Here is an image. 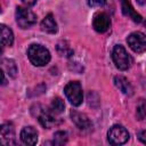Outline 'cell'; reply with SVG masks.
Wrapping results in <instances>:
<instances>
[{
  "label": "cell",
  "mask_w": 146,
  "mask_h": 146,
  "mask_svg": "<svg viewBox=\"0 0 146 146\" xmlns=\"http://www.w3.org/2000/svg\"><path fill=\"white\" fill-rule=\"evenodd\" d=\"M27 57L34 66H44L50 60V52L46 47L33 43L27 48Z\"/></svg>",
  "instance_id": "obj_1"
},
{
  "label": "cell",
  "mask_w": 146,
  "mask_h": 146,
  "mask_svg": "<svg viewBox=\"0 0 146 146\" xmlns=\"http://www.w3.org/2000/svg\"><path fill=\"white\" fill-rule=\"evenodd\" d=\"M112 58H113L115 66L121 71L128 70L131 65V57L125 50V48L121 44L114 46L112 50Z\"/></svg>",
  "instance_id": "obj_2"
},
{
  "label": "cell",
  "mask_w": 146,
  "mask_h": 146,
  "mask_svg": "<svg viewBox=\"0 0 146 146\" xmlns=\"http://www.w3.org/2000/svg\"><path fill=\"white\" fill-rule=\"evenodd\" d=\"M64 94L67 98V100L73 106H79L82 104L83 100V91L80 82L78 81H71L68 82L64 88Z\"/></svg>",
  "instance_id": "obj_3"
},
{
  "label": "cell",
  "mask_w": 146,
  "mask_h": 146,
  "mask_svg": "<svg viewBox=\"0 0 146 146\" xmlns=\"http://www.w3.org/2000/svg\"><path fill=\"white\" fill-rule=\"evenodd\" d=\"M15 15L16 22L21 29H30L36 23V15L25 7H17Z\"/></svg>",
  "instance_id": "obj_4"
},
{
  "label": "cell",
  "mask_w": 146,
  "mask_h": 146,
  "mask_svg": "<svg viewBox=\"0 0 146 146\" xmlns=\"http://www.w3.org/2000/svg\"><path fill=\"white\" fill-rule=\"evenodd\" d=\"M129 139L128 130L121 124H114L107 131V140L112 145H122Z\"/></svg>",
  "instance_id": "obj_5"
},
{
  "label": "cell",
  "mask_w": 146,
  "mask_h": 146,
  "mask_svg": "<svg viewBox=\"0 0 146 146\" xmlns=\"http://www.w3.org/2000/svg\"><path fill=\"white\" fill-rule=\"evenodd\" d=\"M129 47L137 54H143L146 51V34L143 32H132L127 38Z\"/></svg>",
  "instance_id": "obj_6"
},
{
  "label": "cell",
  "mask_w": 146,
  "mask_h": 146,
  "mask_svg": "<svg viewBox=\"0 0 146 146\" xmlns=\"http://www.w3.org/2000/svg\"><path fill=\"white\" fill-rule=\"evenodd\" d=\"M36 107H38V111L35 116L38 117L39 123L46 129H50L51 127H54L56 124V119H55L56 114L51 110L44 108L41 105H36Z\"/></svg>",
  "instance_id": "obj_7"
},
{
  "label": "cell",
  "mask_w": 146,
  "mask_h": 146,
  "mask_svg": "<svg viewBox=\"0 0 146 146\" xmlns=\"http://www.w3.org/2000/svg\"><path fill=\"white\" fill-rule=\"evenodd\" d=\"M70 116H71V120L72 122L80 129V130H90L91 127H92V123L91 121L89 120V117L84 114V113H81V112H78L75 110H72L70 112Z\"/></svg>",
  "instance_id": "obj_8"
},
{
  "label": "cell",
  "mask_w": 146,
  "mask_h": 146,
  "mask_svg": "<svg viewBox=\"0 0 146 146\" xmlns=\"http://www.w3.org/2000/svg\"><path fill=\"white\" fill-rule=\"evenodd\" d=\"M111 26V18L106 13H97L92 19V27L98 33L106 32Z\"/></svg>",
  "instance_id": "obj_9"
},
{
  "label": "cell",
  "mask_w": 146,
  "mask_h": 146,
  "mask_svg": "<svg viewBox=\"0 0 146 146\" xmlns=\"http://www.w3.org/2000/svg\"><path fill=\"white\" fill-rule=\"evenodd\" d=\"M0 141L2 145H15V129L11 123H5L0 129Z\"/></svg>",
  "instance_id": "obj_10"
},
{
  "label": "cell",
  "mask_w": 146,
  "mask_h": 146,
  "mask_svg": "<svg viewBox=\"0 0 146 146\" xmlns=\"http://www.w3.org/2000/svg\"><path fill=\"white\" fill-rule=\"evenodd\" d=\"M21 140L25 144V145H35L38 141V132L36 130L29 125V127H24L21 131Z\"/></svg>",
  "instance_id": "obj_11"
},
{
  "label": "cell",
  "mask_w": 146,
  "mask_h": 146,
  "mask_svg": "<svg viewBox=\"0 0 146 146\" xmlns=\"http://www.w3.org/2000/svg\"><path fill=\"white\" fill-rule=\"evenodd\" d=\"M114 84L115 87L121 91L123 92L124 95L127 96H131L133 94V88L131 86V83L128 81V79H125L124 76L122 75H116L114 76Z\"/></svg>",
  "instance_id": "obj_12"
},
{
  "label": "cell",
  "mask_w": 146,
  "mask_h": 146,
  "mask_svg": "<svg viewBox=\"0 0 146 146\" xmlns=\"http://www.w3.org/2000/svg\"><path fill=\"white\" fill-rule=\"evenodd\" d=\"M121 1V7H122V13L128 16L129 18H131L135 23H140L143 21L141 16L133 9V7L131 6L129 0H120Z\"/></svg>",
  "instance_id": "obj_13"
},
{
  "label": "cell",
  "mask_w": 146,
  "mask_h": 146,
  "mask_svg": "<svg viewBox=\"0 0 146 146\" xmlns=\"http://www.w3.org/2000/svg\"><path fill=\"white\" fill-rule=\"evenodd\" d=\"M41 30L49 34H55L58 31L57 23L52 16V14H48L41 22Z\"/></svg>",
  "instance_id": "obj_14"
},
{
  "label": "cell",
  "mask_w": 146,
  "mask_h": 146,
  "mask_svg": "<svg viewBox=\"0 0 146 146\" xmlns=\"http://www.w3.org/2000/svg\"><path fill=\"white\" fill-rule=\"evenodd\" d=\"M0 31H1V43L3 47H10L14 42V33L13 31L6 26L5 24L0 25Z\"/></svg>",
  "instance_id": "obj_15"
},
{
  "label": "cell",
  "mask_w": 146,
  "mask_h": 146,
  "mask_svg": "<svg viewBox=\"0 0 146 146\" xmlns=\"http://www.w3.org/2000/svg\"><path fill=\"white\" fill-rule=\"evenodd\" d=\"M1 65H2V70H3L10 78H13V79L16 78L18 71H17V65H16V63H15L13 59L5 58V59H2Z\"/></svg>",
  "instance_id": "obj_16"
},
{
  "label": "cell",
  "mask_w": 146,
  "mask_h": 146,
  "mask_svg": "<svg viewBox=\"0 0 146 146\" xmlns=\"http://www.w3.org/2000/svg\"><path fill=\"white\" fill-rule=\"evenodd\" d=\"M65 108V104L63 102L62 98L59 97H55L51 102V105H50V110L55 113V114H60Z\"/></svg>",
  "instance_id": "obj_17"
},
{
  "label": "cell",
  "mask_w": 146,
  "mask_h": 146,
  "mask_svg": "<svg viewBox=\"0 0 146 146\" xmlns=\"http://www.w3.org/2000/svg\"><path fill=\"white\" fill-rule=\"evenodd\" d=\"M67 141V133L65 131H57L54 135L52 144L55 145H64Z\"/></svg>",
  "instance_id": "obj_18"
},
{
  "label": "cell",
  "mask_w": 146,
  "mask_h": 146,
  "mask_svg": "<svg viewBox=\"0 0 146 146\" xmlns=\"http://www.w3.org/2000/svg\"><path fill=\"white\" fill-rule=\"evenodd\" d=\"M57 51L62 55V56H71V55H73V50L70 48V46L64 41H62V42H59L58 44H57Z\"/></svg>",
  "instance_id": "obj_19"
},
{
  "label": "cell",
  "mask_w": 146,
  "mask_h": 146,
  "mask_svg": "<svg viewBox=\"0 0 146 146\" xmlns=\"http://www.w3.org/2000/svg\"><path fill=\"white\" fill-rule=\"evenodd\" d=\"M136 115H137L138 120H143L146 116V103L144 99H139V102L137 104Z\"/></svg>",
  "instance_id": "obj_20"
},
{
  "label": "cell",
  "mask_w": 146,
  "mask_h": 146,
  "mask_svg": "<svg viewBox=\"0 0 146 146\" xmlns=\"http://www.w3.org/2000/svg\"><path fill=\"white\" fill-rule=\"evenodd\" d=\"M106 0H87V3L89 7H102L104 6Z\"/></svg>",
  "instance_id": "obj_21"
},
{
  "label": "cell",
  "mask_w": 146,
  "mask_h": 146,
  "mask_svg": "<svg viewBox=\"0 0 146 146\" xmlns=\"http://www.w3.org/2000/svg\"><path fill=\"white\" fill-rule=\"evenodd\" d=\"M138 139H139L141 143L146 144V130H141V131L138 132Z\"/></svg>",
  "instance_id": "obj_22"
},
{
  "label": "cell",
  "mask_w": 146,
  "mask_h": 146,
  "mask_svg": "<svg viewBox=\"0 0 146 146\" xmlns=\"http://www.w3.org/2000/svg\"><path fill=\"white\" fill-rule=\"evenodd\" d=\"M22 2L25 3L26 6H33L36 2V0H22Z\"/></svg>",
  "instance_id": "obj_23"
},
{
  "label": "cell",
  "mask_w": 146,
  "mask_h": 146,
  "mask_svg": "<svg viewBox=\"0 0 146 146\" xmlns=\"http://www.w3.org/2000/svg\"><path fill=\"white\" fill-rule=\"evenodd\" d=\"M137 2H138L139 5H141V6H143V5H145V3H146V0H137Z\"/></svg>",
  "instance_id": "obj_24"
},
{
  "label": "cell",
  "mask_w": 146,
  "mask_h": 146,
  "mask_svg": "<svg viewBox=\"0 0 146 146\" xmlns=\"http://www.w3.org/2000/svg\"><path fill=\"white\" fill-rule=\"evenodd\" d=\"M144 25H145V27H146V21H145V23H144Z\"/></svg>",
  "instance_id": "obj_25"
}]
</instances>
